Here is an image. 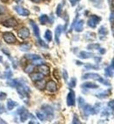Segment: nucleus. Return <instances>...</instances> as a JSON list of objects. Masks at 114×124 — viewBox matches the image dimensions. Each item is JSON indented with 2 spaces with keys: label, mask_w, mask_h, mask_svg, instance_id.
<instances>
[{
  "label": "nucleus",
  "mask_w": 114,
  "mask_h": 124,
  "mask_svg": "<svg viewBox=\"0 0 114 124\" xmlns=\"http://www.w3.org/2000/svg\"><path fill=\"white\" fill-rule=\"evenodd\" d=\"M16 89L18 93H19L21 98H28L29 93H31V90H30L28 86L25 85L23 81H19V80L18 85H16Z\"/></svg>",
  "instance_id": "f257e3e1"
},
{
  "label": "nucleus",
  "mask_w": 114,
  "mask_h": 124,
  "mask_svg": "<svg viewBox=\"0 0 114 124\" xmlns=\"http://www.w3.org/2000/svg\"><path fill=\"white\" fill-rule=\"evenodd\" d=\"M3 38L5 42L9 43V44H13L17 41V38L15 37V35L10 32H5L3 33Z\"/></svg>",
  "instance_id": "f03ea898"
},
{
  "label": "nucleus",
  "mask_w": 114,
  "mask_h": 124,
  "mask_svg": "<svg viewBox=\"0 0 114 124\" xmlns=\"http://www.w3.org/2000/svg\"><path fill=\"white\" fill-rule=\"evenodd\" d=\"M101 21V18L98 15H91L90 19H88V26L91 28H95L98 26V24Z\"/></svg>",
  "instance_id": "7ed1b4c3"
},
{
  "label": "nucleus",
  "mask_w": 114,
  "mask_h": 124,
  "mask_svg": "<svg viewBox=\"0 0 114 124\" xmlns=\"http://www.w3.org/2000/svg\"><path fill=\"white\" fill-rule=\"evenodd\" d=\"M76 104V94L75 92L69 91V94L67 96V105L69 107H73Z\"/></svg>",
  "instance_id": "20e7f679"
},
{
  "label": "nucleus",
  "mask_w": 114,
  "mask_h": 124,
  "mask_svg": "<svg viewBox=\"0 0 114 124\" xmlns=\"http://www.w3.org/2000/svg\"><path fill=\"white\" fill-rule=\"evenodd\" d=\"M14 10L17 12L18 14H19L20 16H24V17H27L30 15V12L29 10L26 9L23 6H20V5H16L14 6Z\"/></svg>",
  "instance_id": "39448f33"
},
{
  "label": "nucleus",
  "mask_w": 114,
  "mask_h": 124,
  "mask_svg": "<svg viewBox=\"0 0 114 124\" xmlns=\"http://www.w3.org/2000/svg\"><path fill=\"white\" fill-rule=\"evenodd\" d=\"M41 110L45 112V114L48 116V120H51L54 117V110L53 108L48 105H43L42 108H41Z\"/></svg>",
  "instance_id": "423d86ee"
},
{
  "label": "nucleus",
  "mask_w": 114,
  "mask_h": 124,
  "mask_svg": "<svg viewBox=\"0 0 114 124\" xmlns=\"http://www.w3.org/2000/svg\"><path fill=\"white\" fill-rule=\"evenodd\" d=\"M18 35L20 37L21 39L25 40V39H27L30 36V31H29V29L27 27H21V28L19 29V32H18Z\"/></svg>",
  "instance_id": "0eeeda50"
},
{
  "label": "nucleus",
  "mask_w": 114,
  "mask_h": 124,
  "mask_svg": "<svg viewBox=\"0 0 114 124\" xmlns=\"http://www.w3.org/2000/svg\"><path fill=\"white\" fill-rule=\"evenodd\" d=\"M2 24L3 26H6V27H15V26H18V21L14 18H10V19H7L6 20H5Z\"/></svg>",
  "instance_id": "6e6552de"
},
{
  "label": "nucleus",
  "mask_w": 114,
  "mask_h": 124,
  "mask_svg": "<svg viewBox=\"0 0 114 124\" xmlns=\"http://www.w3.org/2000/svg\"><path fill=\"white\" fill-rule=\"evenodd\" d=\"M46 89L50 93H55L57 91V89H58L57 84L55 81H53V80H50V81H48V83L46 84Z\"/></svg>",
  "instance_id": "1a4fd4ad"
},
{
  "label": "nucleus",
  "mask_w": 114,
  "mask_h": 124,
  "mask_svg": "<svg viewBox=\"0 0 114 124\" xmlns=\"http://www.w3.org/2000/svg\"><path fill=\"white\" fill-rule=\"evenodd\" d=\"M83 111V114L85 115H95V109H94V107L90 105H88V104H85L83 106V108H82Z\"/></svg>",
  "instance_id": "9d476101"
},
{
  "label": "nucleus",
  "mask_w": 114,
  "mask_h": 124,
  "mask_svg": "<svg viewBox=\"0 0 114 124\" xmlns=\"http://www.w3.org/2000/svg\"><path fill=\"white\" fill-rule=\"evenodd\" d=\"M38 70H39V72H41V74L44 75V76H48L50 73V70H49V67L48 65L44 64H40L38 67Z\"/></svg>",
  "instance_id": "9b49d317"
},
{
  "label": "nucleus",
  "mask_w": 114,
  "mask_h": 124,
  "mask_svg": "<svg viewBox=\"0 0 114 124\" xmlns=\"http://www.w3.org/2000/svg\"><path fill=\"white\" fill-rule=\"evenodd\" d=\"M62 33V26L59 25V26H56L55 31V39L57 44H60V36H61Z\"/></svg>",
  "instance_id": "f8f14e48"
},
{
  "label": "nucleus",
  "mask_w": 114,
  "mask_h": 124,
  "mask_svg": "<svg viewBox=\"0 0 114 124\" xmlns=\"http://www.w3.org/2000/svg\"><path fill=\"white\" fill-rule=\"evenodd\" d=\"M30 24H31L32 27H33V33H34V35L36 36V38L40 39V37H41V36H40V28H39L38 25L36 24L33 20H30Z\"/></svg>",
  "instance_id": "ddd939ff"
},
{
  "label": "nucleus",
  "mask_w": 114,
  "mask_h": 124,
  "mask_svg": "<svg viewBox=\"0 0 114 124\" xmlns=\"http://www.w3.org/2000/svg\"><path fill=\"white\" fill-rule=\"evenodd\" d=\"M30 78L33 82H36L44 78V75L41 74V72H33V73H31Z\"/></svg>",
  "instance_id": "4468645a"
},
{
  "label": "nucleus",
  "mask_w": 114,
  "mask_h": 124,
  "mask_svg": "<svg viewBox=\"0 0 114 124\" xmlns=\"http://www.w3.org/2000/svg\"><path fill=\"white\" fill-rule=\"evenodd\" d=\"M75 25V31L78 32H82L83 30V25H84V21L83 19H79L78 21H76V23L73 24V26Z\"/></svg>",
  "instance_id": "2eb2a0df"
},
{
  "label": "nucleus",
  "mask_w": 114,
  "mask_h": 124,
  "mask_svg": "<svg viewBox=\"0 0 114 124\" xmlns=\"http://www.w3.org/2000/svg\"><path fill=\"white\" fill-rule=\"evenodd\" d=\"M100 76L97 73H86L83 76V79H95L98 80Z\"/></svg>",
  "instance_id": "dca6fc26"
},
{
  "label": "nucleus",
  "mask_w": 114,
  "mask_h": 124,
  "mask_svg": "<svg viewBox=\"0 0 114 124\" xmlns=\"http://www.w3.org/2000/svg\"><path fill=\"white\" fill-rule=\"evenodd\" d=\"M83 88H88V89H98V85L96 84L92 83V82H85L82 85Z\"/></svg>",
  "instance_id": "f3484780"
},
{
  "label": "nucleus",
  "mask_w": 114,
  "mask_h": 124,
  "mask_svg": "<svg viewBox=\"0 0 114 124\" xmlns=\"http://www.w3.org/2000/svg\"><path fill=\"white\" fill-rule=\"evenodd\" d=\"M79 56H80V58H82V59H89V58H90V57H93L94 55H93V53H91V52L81 51L80 54H79Z\"/></svg>",
  "instance_id": "a211bd4d"
},
{
  "label": "nucleus",
  "mask_w": 114,
  "mask_h": 124,
  "mask_svg": "<svg viewBox=\"0 0 114 124\" xmlns=\"http://www.w3.org/2000/svg\"><path fill=\"white\" fill-rule=\"evenodd\" d=\"M111 93H112V91L109 89V90H105V91H103V92H101V93H98V94H96V96L99 99H105V98H107L108 96H110Z\"/></svg>",
  "instance_id": "6ab92c4d"
},
{
  "label": "nucleus",
  "mask_w": 114,
  "mask_h": 124,
  "mask_svg": "<svg viewBox=\"0 0 114 124\" xmlns=\"http://www.w3.org/2000/svg\"><path fill=\"white\" fill-rule=\"evenodd\" d=\"M35 86L36 88H38L39 90H44L46 88V82L44 79L39 80V81L35 82Z\"/></svg>",
  "instance_id": "aec40b11"
},
{
  "label": "nucleus",
  "mask_w": 114,
  "mask_h": 124,
  "mask_svg": "<svg viewBox=\"0 0 114 124\" xmlns=\"http://www.w3.org/2000/svg\"><path fill=\"white\" fill-rule=\"evenodd\" d=\"M36 115H37V117L39 118V120H40V121H41V122H43V121H46V120H48L47 115H46L45 112H44V111H42V110H41V111H38V112L36 113Z\"/></svg>",
  "instance_id": "412c9836"
},
{
  "label": "nucleus",
  "mask_w": 114,
  "mask_h": 124,
  "mask_svg": "<svg viewBox=\"0 0 114 124\" xmlns=\"http://www.w3.org/2000/svg\"><path fill=\"white\" fill-rule=\"evenodd\" d=\"M19 115H20V121H21L22 122H26V120L28 119V117L30 116V114L28 113L27 110L25 109Z\"/></svg>",
  "instance_id": "4be33fe9"
},
{
  "label": "nucleus",
  "mask_w": 114,
  "mask_h": 124,
  "mask_svg": "<svg viewBox=\"0 0 114 124\" xmlns=\"http://www.w3.org/2000/svg\"><path fill=\"white\" fill-rule=\"evenodd\" d=\"M31 48H32V46L30 43H23V44H21L20 47H19L20 50H21V51H24V52H26V51L30 50Z\"/></svg>",
  "instance_id": "5701e85b"
},
{
  "label": "nucleus",
  "mask_w": 114,
  "mask_h": 124,
  "mask_svg": "<svg viewBox=\"0 0 114 124\" xmlns=\"http://www.w3.org/2000/svg\"><path fill=\"white\" fill-rule=\"evenodd\" d=\"M17 106H18V103L15 102L14 100H8V101H7V108H8V110H12L13 108H15V107H17Z\"/></svg>",
  "instance_id": "b1692460"
},
{
  "label": "nucleus",
  "mask_w": 114,
  "mask_h": 124,
  "mask_svg": "<svg viewBox=\"0 0 114 124\" xmlns=\"http://www.w3.org/2000/svg\"><path fill=\"white\" fill-rule=\"evenodd\" d=\"M39 19H40V22H41L42 25L47 24V23L49 21V18H48V15H46V14L41 15V16H40V18H39Z\"/></svg>",
  "instance_id": "393cba45"
},
{
  "label": "nucleus",
  "mask_w": 114,
  "mask_h": 124,
  "mask_svg": "<svg viewBox=\"0 0 114 124\" xmlns=\"http://www.w3.org/2000/svg\"><path fill=\"white\" fill-rule=\"evenodd\" d=\"M26 58L29 60H33V61H35V60L41 59V57L39 55H35V54H27L26 55Z\"/></svg>",
  "instance_id": "a878e982"
},
{
  "label": "nucleus",
  "mask_w": 114,
  "mask_h": 124,
  "mask_svg": "<svg viewBox=\"0 0 114 124\" xmlns=\"http://www.w3.org/2000/svg\"><path fill=\"white\" fill-rule=\"evenodd\" d=\"M105 75H106L107 77H109V78H112V76H113V70H112V66H109L107 67L106 69H105Z\"/></svg>",
  "instance_id": "bb28decb"
},
{
  "label": "nucleus",
  "mask_w": 114,
  "mask_h": 124,
  "mask_svg": "<svg viewBox=\"0 0 114 124\" xmlns=\"http://www.w3.org/2000/svg\"><path fill=\"white\" fill-rule=\"evenodd\" d=\"M33 70H34V65L33 64H28L25 68V72L28 73V74H31L32 72H33Z\"/></svg>",
  "instance_id": "cd10ccee"
},
{
  "label": "nucleus",
  "mask_w": 114,
  "mask_h": 124,
  "mask_svg": "<svg viewBox=\"0 0 114 124\" xmlns=\"http://www.w3.org/2000/svg\"><path fill=\"white\" fill-rule=\"evenodd\" d=\"M98 33H99L101 37H104L105 35H106L107 33H108V31H107V29L105 26H101L98 30Z\"/></svg>",
  "instance_id": "c85d7f7f"
},
{
  "label": "nucleus",
  "mask_w": 114,
  "mask_h": 124,
  "mask_svg": "<svg viewBox=\"0 0 114 124\" xmlns=\"http://www.w3.org/2000/svg\"><path fill=\"white\" fill-rule=\"evenodd\" d=\"M84 68H85L86 70H99V66L90 64V63H86V64H84Z\"/></svg>",
  "instance_id": "c756f323"
},
{
  "label": "nucleus",
  "mask_w": 114,
  "mask_h": 124,
  "mask_svg": "<svg viewBox=\"0 0 114 124\" xmlns=\"http://www.w3.org/2000/svg\"><path fill=\"white\" fill-rule=\"evenodd\" d=\"M45 39L47 40L48 41H52V32L50 31V30H47V31L45 32Z\"/></svg>",
  "instance_id": "7c9ffc66"
},
{
  "label": "nucleus",
  "mask_w": 114,
  "mask_h": 124,
  "mask_svg": "<svg viewBox=\"0 0 114 124\" xmlns=\"http://www.w3.org/2000/svg\"><path fill=\"white\" fill-rule=\"evenodd\" d=\"M18 83H19V80H17V79H8L7 81V85H9L12 87H16Z\"/></svg>",
  "instance_id": "2f4dec72"
},
{
  "label": "nucleus",
  "mask_w": 114,
  "mask_h": 124,
  "mask_svg": "<svg viewBox=\"0 0 114 124\" xmlns=\"http://www.w3.org/2000/svg\"><path fill=\"white\" fill-rule=\"evenodd\" d=\"M99 48H100V46H99V44H98V43H91V44H89V45L87 46V48L90 50L98 49Z\"/></svg>",
  "instance_id": "473e14b6"
},
{
  "label": "nucleus",
  "mask_w": 114,
  "mask_h": 124,
  "mask_svg": "<svg viewBox=\"0 0 114 124\" xmlns=\"http://www.w3.org/2000/svg\"><path fill=\"white\" fill-rule=\"evenodd\" d=\"M112 110L110 108H106L102 112V116H109L110 115H112Z\"/></svg>",
  "instance_id": "72a5a7b5"
},
{
  "label": "nucleus",
  "mask_w": 114,
  "mask_h": 124,
  "mask_svg": "<svg viewBox=\"0 0 114 124\" xmlns=\"http://www.w3.org/2000/svg\"><path fill=\"white\" fill-rule=\"evenodd\" d=\"M97 81H99L100 83H102L103 85H108V86L111 85V84H110V82H108V81L106 80V79H104L103 78H101V77H100V78L98 79V80H97Z\"/></svg>",
  "instance_id": "f704fd0d"
},
{
  "label": "nucleus",
  "mask_w": 114,
  "mask_h": 124,
  "mask_svg": "<svg viewBox=\"0 0 114 124\" xmlns=\"http://www.w3.org/2000/svg\"><path fill=\"white\" fill-rule=\"evenodd\" d=\"M78 105L80 108H83V106L85 105V101H84V100H83L82 97H79L78 98Z\"/></svg>",
  "instance_id": "c9c22d12"
},
{
  "label": "nucleus",
  "mask_w": 114,
  "mask_h": 124,
  "mask_svg": "<svg viewBox=\"0 0 114 124\" xmlns=\"http://www.w3.org/2000/svg\"><path fill=\"white\" fill-rule=\"evenodd\" d=\"M62 4H60V5H58V6H57V9H56V14L57 16H61L62 15Z\"/></svg>",
  "instance_id": "e433bc0d"
},
{
  "label": "nucleus",
  "mask_w": 114,
  "mask_h": 124,
  "mask_svg": "<svg viewBox=\"0 0 114 124\" xmlns=\"http://www.w3.org/2000/svg\"><path fill=\"white\" fill-rule=\"evenodd\" d=\"M72 123H73V124H80V123H81L80 120H79V118L77 117V115H74Z\"/></svg>",
  "instance_id": "4c0bfd02"
},
{
  "label": "nucleus",
  "mask_w": 114,
  "mask_h": 124,
  "mask_svg": "<svg viewBox=\"0 0 114 124\" xmlns=\"http://www.w3.org/2000/svg\"><path fill=\"white\" fill-rule=\"evenodd\" d=\"M76 85V78H73L70 80V82H69V87H71V88H73V87H75Z\"/></svg>",
  "instance_id": "58836bf2"
},
{
  "label": "nucleus",
  "mask_w": 114,
  "mask_h": 124,
  "mask_svg": "<svg viewBox=\"0 0 114 124\" xmlns=\"http://www.w3.org/2000/svg\"><path fill=\"white\" fill-rule=\"evenodd\" d=\"M12 76V73L11 70H7V71H5V73L3 75V78H11V77Z\"/></svg>",
  "instance_id": "ea45409f"
},
{
  "label": "nucleus",
  "mask_w": 114,
  "mask_h": 124,
  "mask_svg": "<svg viewBox=\"0 0 114 124\" xmlns=\"http://www.w3.org/2000/svg\"><path fill=\"white\" fill-rule=\"evenodd\" d=\"M108 108L112 111H114V100H110L109 102H108Z\"/></svg>",
  "instance_id": "a19ab883"
},
{
  "label": "nucleus",
  "mask_w": 114,
  "mask_h": 124,
  "mask_svg": "<svg viewBox=\"0 0 114 124\" xmlns=\"http://www.w3.org/2000/svg\"><path fill=\"white\" fill-rule=\"evenodd\" d=\"M62 76H63V78H64L65 81H68V79H69V75H68V72H67L66 70H62Z\"/></svg>",
  "instance_id": "79ce46f5"
},
{
  "label": "nucleus",
  "mask_w": 114,
  "mask_h": 124,
  "mask_svg": "<svg viewBox=\"0 0 114 124\" xmlns=\"http://www.w3.org/2000/svg\"><path fill=\"white\" fill-rule=\"evenodd\" d=\"M110 22L113 24L114 23V10H112L111 12V14H110Z\"/></svg>",
  "instance_id": "37998d69"
},
{
  "label": "nucleus",
  "mask_w": 114,
  "mask_h": 124,
  "mask_svg": "<svg viewBox=\"0 0 114 124\" xmlns=\"http://www.w3.org/2000/svg\"><path fill=\"white\" fill-rule=\"evenodd\" d=\"M38 41H39V43H40V45L41 46V47H43V48H48V46L46 44L44 41H42V40H41V38L38 39Z\"/></svg>",
  "instance_id": "c03bdc74"
},
{
  "label": "nucleus",
  "mask_w": 114,
  "mask_h": 124,
  "mask_svg": "<svg viewBox=\"0 0 114 124\" xmlns=\"http://www.w3.org/2000/svg\"><path fill=\"white\" fill-rule=\"evenodd\" d=\"M59 73H60V72H58V70H54V76H55V78L57 79V80H59V79H60Z\"/></svg>",
  "instance_id": "a18cd8bd"
},
{
  "label": "nucleus",
  "mask_w": 114,
  "mask_h": 124,
  "mask_svg": "<svg viewBox=\"0 0 114 124\" xmlns=\"http://www.w3.org/2000/svg\"><path fill=\"white\" fill-rule=\"evenodd\" d=\"M6 93H0V100H4L6 98Z\"/></svg>",
  "instance_id": "49530a36"
},
{
  "label": "nucleus",
  "mask_w": 114,
  "mask_h": 124,
  "mask_svg": "<svg viewBox=\"0 0 114 124\" xmlns=\"http://www.w3.org/2000/svg\"><path fill=\"white\" fill-rule=\"evenodd\" d=\"M25 109H26L25 108H23V107H20V108H19V109L17 110V114H18V115H20V114H21V113L23 112V111H24Z\"/></svg>",
  "instance_id": "de8ad7c7"
},
{
  "label": "nucleus",
  "mask_w": 114,
  "mask_h": 124,
  "mask_svg": "<svg viewBox=\"0 0 114 124\" xmlns=\"http://www.w3.org/2000/svg\"><path fill=\"white\" fill-rule=\"evenodd\" d=\"M79 1H80V0H70V4H71L72 6H75Z\"/></svg>",
  "instance_id": "09e8293b"
},
{
  "label": "nucleus",
  "mask_w": 114,
  "mask_h": 124,
  "mask_svg": "<svg viewBox=\"0 0 114 124\" xmlns=\"http://www.w3.org/2000/svg\"><path fill=\"white\" fill-rule=\"evenodd\" d=\"M99 49V53L100 54H102V55H104V54H105V52H106V50H105V48H98Z\"/></svg>",
  "instance_id": "8fccbe9b"
},
{
  "label": "nucleus",
  "mask_w": 114,
  "mask_h": 124,
  "mask_svg": "<svg viewBox=\"0 0 114 124\" xmlns=\"http://www.w3.org/2000/svg\"><path fill=\"white\" fill-rule=\"evenodd\" d=\"M5 107L3 105H0V114H3V113L5 112Z\"/></svg>",
  "instance_id": "3c124183"
},
{
  "label": "nucleus",
  "mask_w": 114,
  "mask_h": 124,
  "mask_svg": "<svg viewBox=\"0 0 114 124\" xmlns=\"http://www.w3.org/2000/svg\"><path fill=\"white\" fill-rule=\"evenodd\" d=\"M94 59H95V61H96V62H99L100 61L102 60V59H101V57H95V58H94Z\"/></svg>",
  "instance_id": "603ef678"
},
{
  "label": "nucleus",
  "mask_w": 114,
  "mask_h": 124,
  "mask_svg": "<svg viewBox=\"0 0 114 124\" xmlns=\"http://www.w3.org/2000/svg\"><path fill=\"white\" fill-rule=\"evenodd\" d=\"M5 123H6V122L0 118V124H5Z\"/></svg>",
  "instance_id": "864d4df0"
},
{
  "label": "nucleus",
  "mask_w": 114,
  "mask_h": 124,
  "mask_svg": "<svg viewBox=\"0 0 114 124\" xmlns=\"http://www.w3.org/2000/svg\"><path fill=\"white\" fill-rule=\"evenodd\" d=\"M32 2H33V3H36V4H38V3H40V2H41V0H31Z\"/></svg>",
  "instance_id": "5fc2aeb1"
},
{
  "label": "nucleus",
  "mask_w": 114,
  "mask_h": 124,
  "mask_svg": "<svg viewBox=\"0 0 114 124\" xmlns=\"http://www.w3.org/2000/svg\"><path fill=\"white\" fill-rule=\"evenodd\" d=\"M112 34H113V37H114V23L112 26Z\"/></svg>",
  "instance_id": "6e6d98bb"
},
{
  "label": "nucleus",
  "mask_w": 114,
  "mask_h": 124,
  "mask_svg": "<svg viewBox=\"0 0 114 124\" xmlns=\"http://www.w3.org/2000/svg\"><path fill=\"white\" fill-rule=\"evenodd\" d=\"M111 66H112V70H114V59L112 60V65H111Z\"/></svg>",
  "instance_id": "4d7b16f0"
},
{
  "label": "nucleus",
  "mask_w": 114,
  "mask_h": 124,
  "mask_svg": "<svg viewBox=\"0 0 114 124\" xmlns=\"http://www.w3.org/2000/svg\"><path fill=\"white\" fill-rule=\"evenodd\" d=\"M29 123H38V122H36V121H34V120H33V121H31V122H29Z\"/></svg>",
  "instance_id": "13d9d810"
},
{
  "label": "nucleus",
  "mask_w": 114,
  "mask_h": 124,
  "mask_svg": "<svg viewBox=\"0 0 114 124\" xmlns=\"http://www.w3.org/2000/svg\"><path fill=\"white\" fill-rule=\"evenodd\" d=\"M21 1L22 0H14V2H16V3H20Z\"/></svg>",
  "instance_id": "bf43d9fd"
},
{
  "label": "nucleus",
  "mask_w": 114,
  "mask_h": 124,
  "mask_svg": "<svg viewBox=\"0 0 114 124\" xmlns=\"http://www.w3.org/2000/svg\"><path fill=\"white\" fill-rule=\"evenodd\" d=\"M112 7L114 8V0H112Z\"/></svg>",
  "instance_id": "052dcab7"
},
{
  "label": "nucleus",
  "mask_w": 114,
  "mask_h": 124,
  "mask_svg": "<svg viewBox=\"0 0 114 124\" xmlns=\"http://www.w3.org/2000/svg\"><path fill=\"white\" fill-rule=\"evenodd\" d=\"M2 62V56H0V62Z\"/></svg>",
  "instance_id": "680f3d73"
}]
</instances>
